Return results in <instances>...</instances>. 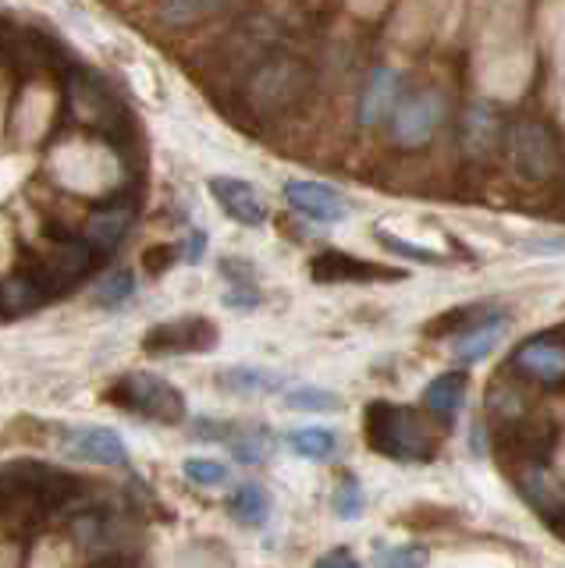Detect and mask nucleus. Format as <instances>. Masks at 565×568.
Returning <instances> with one entry per match:
<instances>
[{
    "mask_svg": "<svg viewBox=\"0 0 565 568\" xmlns=\"http://www.w3.org/2000/svg\"><path fill=\"white\" fill-rule=\"evenodd\" d=\"M47 288L32 277L26 266L22 271H8L4 274V288H0V302H4V316L14 320V316H26L32 310H40L47 302Z\"/></svg>",
    "mask_w": 565,
    "mask_h": 568,
    "instance_id": "nucleus-20",
    "label": "nucleus"
},
{
    "mask_svg": "<svg viewBox=\"0 0 565 568\" xmlns=\"http://www.w3.org/2000/svg\"><path fill=\"white\" fill-rule=\"evenodd\" d=\"M93 568H135L132 561H118V565H93Z\"/></svg>",
    "mask_w": 565,
    "mask_h": 568,
    "instance_id": "nucleus-40",
    "label": "nucleus"
},
{
    "mask_svg": "<svg viewBox=\"0 0 565 568\" xmlns=\"http://www.w3.org/2000/svg\"><path fill=\"white\" fill-rule=\"evenodd\" d=\"M313 568H360V561L352 558L349 550H331V555H324Z\"/></svg>",
    "mask_w": 565,
    "mask_h": 568,
    "instance_id": "nucleus-37",
    "label": "nucleus"
},
{
    "mask_svg": "<svg viewBox=\"0 0 565 568\" xmlns=\"http://www.w3.org/2000/svg\"><path fill=\"white\" fill-rule=\"evenodd\" d=\"M93 260L97 253L85 239H50L26 271L43 284L47 295H61L93 271Z\"/></svg>",
    "mask_w": 565,
    "mask_h": 568,
    "instance_id": "nucleus-5",
    "label": "nucleus"
},
{
    "mask_svg": "<svg viewBox=\"0 0 565 568\" xmlns=\"http://www.w3.org/2000/svg\"><path fill=\"white\" fill-rule=\"evenodd\" d=\"M484 402H487V416L498 423V430H508V426H516L526 416H534V405H529L523 377H516V373H512V377L498 373V377L491 381Z\"/></svg>",
    "mask_w": 565,
    "mask_h": 568,
    "instance_id": "nucleus-19",
    "label": "nucleus"
},
{
    "mask_svg": "<svg viewBox=\"0 0 565 568\" xmlns=\"http://www.w3.org/2000/svg\"><path fill=\"white\" fill-rule=\"evenodd\" d=\"M285 405L292 413H339L342 398L324 387H295L285 395Z\"/></svg>",
    "mask_w": 565,
    "mask_h": 568,
    "instance_id": "nucleus-28",
    "label": "nucleus"
},
{
    "mask_svg": "<svg viewBox=\"0 0 565 568\" xmlns=\"http://www.w3.org/2000/svg\"><path fill=\"white\" fill-rule=\"evenodd\" d=\"M228 511L242 526H263L271 515V494L260 484H239L232 497H228Z\"/></svg>",
    "mask_w": 565,
    "mask_h": 568,
    "instance_id": "nucleus-23",
    "label": "nucleus"
},
{
    "mask_svg": "<svg viewBox=\"0 0 565 568\" xmlns=\"http://www.w3.org/2000/svg\"><path fill=\"white\" fill-rule=\"evenodd\" d=\"M427 561H431L427 547L405 544V547H384V550H377L374 568H427Z\"/></svg>",
    "mask_w": 565,
    "mask_h": 568,
    "instance_id": "nucleus-30",
    "label": "nucleus"
},
{
    "mask_svg": "<svg viewBox=\"0 0 565 568\" xmlns=\"http://www.w3.org/2000/svg\"><path fill=\"white\" fill-rule=\"evenodd\" d=\"M72 100H75V111L85 124H93V129L114 135L118 124H125V111L114 103V97L108 93V85L93 75H82L75 85H72Z\"/></svg>",
    "mask_w": 565,
    "mask_h": 568,
    "instance_id": "nucleus-17",
    "label": "nucleus"
},
{
    "mask_svg": "<svg viewBox=\"0 0 565 568\" xmlns=\"http://www.w3.org/2000/svg\"><path fill=\"white\" fill-rule=\"evenodd\" d=\"M402 103V71L395 68H374L360 93V124L377 129L381 121L395 118Z\"/></svg>",
    "mask_w": 565,
    "mask_h": 568,
    "instance_id": "nucleus-13",
    "label": "nucleus"
},
{
    "mask_svg": "<svg viewBox=\"0 0 565 568\" xmlns=\"http://www.w3.org/2000/svg\"><path fill=\"white\" fill-rule=\"evenodd\" d=\"M221 8H224V0H161L157 18L171 29H185V26L203 22L210 14H218Z\"/></svg>",
    "mask_w": 565,
    "mask_h": 568,
    "instance_id": "nucleus-24",
    "label": "nucleus"
},
{
    "mask_svg": "<svg viewBox=\"0 0 565 568\" xmlns=\"http://www.w3.org/2000/svg\"><path fill=\"white\" fill-rule=\"evenodd\" d=\"M210 195H214L218 206L235 224L260 227L268 221V203H263V195L250 182H242V178H210Z\"/></svg>",
    "mask_w": 565,
    "mask_h": 568,
    "instance_id": "nucleus-15",
    "label": "nucleus"
},
{
    "mask_svg": "<svg viewBox=\"0 0 565 568\" xmlns=\"http://www.w3.org/2000/svg\"><path fill=\"white\" fill-rule=\"evenodd\" d=\"M466 405V377L463 373H441V377H434L427 384V390H423V408H427L431 416L437 419H455L458 408Z\"/></svg>",
    "mask_w": 565,
    "mask_h": 568,
    "instance_id": "nucleus-21",
    "label": "nucleus"
},
{
    "mask_svg": "<svg viewBox=\"0 0 565 568\" xmlns=\"http://www.w3.org/2000/svg\"><path fill=\"white\" fill-rule=\"evenodd\" d=\"M135 221V206L132 203H108L97 206L82 224V239L93 245L97 256H111L114 248L125 242L129 227Z\"/></svg>",
    "mask_w": 565,
    "mask_h": 568,
    "instance_id": "nucleus-16",
    "label": "nucleus"
},
{
    "mask_svg": "<svg viewBox=\"0 0 565 568\" xmlns=\"http://www.w3.org/2000/svg\"><path fill=\"white\" fill-rule=\"evenodd\" d=\"M508 331V316L502 310H484L476 320H470V327L455 337V359L458 363H481L484 355H491V348H498V342Z\"/></svg>",
    "mask_w": 565,
    "mask_h": 568,
    "instance_id": "nucleus-18",
    "label": "nucleus"
},
{
    "mask_svg": "<svg viewBox=\"0 0 565 568\" xmlns=\"http://www.w3.org/2000/svg\"><path fill=\"white\" fill-rule=\"evenodd\" d=\"M562 337H565V331H562Z\"/></svg>",
    "mask_w": 565,
    "mask_h": 568,
    "instance_id": "nucleus-41",
    "label": "nucleus"
},
{
    "mask_svg": "<svg viewBox=\"0 0 565 568\" xmlns=\"http://www.w3.org/2000/svg\"><path fill=\"white\" fill-rule=\"evenodd\" d=\"M68 537L82 550L93 565H118V561H132L135 555V523L129 515H108L100 508H85L75 511L68 519Z\"/></svg>",
    "mask_w": 565,
    "mask_h": 568,
    "instance_id": "nucleus-3",
    "label": "nucleus"
},
{
    "mask_svg": "<svg viewBox=\"0 0 565 568\" xmlns=\"http://www.w3.org/2000/svg\"><path fill=\"white\" fill-rule=\"evenodd\" d=\"M285 200L299 217L316 221V224H339V221H349V213H352V203L339 189H331L324 182H310V178H295V182H289Z\"/></svg>",
    "mask_w": 565,
    "mask_h": 568,
    "instance_id": "nucleus-11",
    "label": "nucleus"
},
{
    "mask_svg": "<svg viewBox=\"0 0 565 568\" xmlns=\"http://www.w3.org/2000/svg\"><path fill=\"white\" fill-rule=\"evenodd\" d=\"M512 484H516L519 497L544 523H565V479L547 469L544 462H519V466H512Z\"/></svg>",
    "mask_w": 565,
    "mask_h": 568,
    "instance_id": "nucleus-9",
    "label": "nucleus"
},
{
    "mask_svg": "<svg viewBox=\"0 0 565 568\" xmlns=\"http://www.w3.org/2000/svg\"><path fill=\"white\" fill-rule=\"evenodd\" d=\"M484 434H487V426H484V423H476V426H473V452H487V437H484Z\"/></svg>",
    "mask_w": 565,
    "mask_h": 568,
    "instance_id": "nucleus-39",
    "label": "nucleus"
},
{
    "mask_svg": "<svg viewBox=\"0 0 565 568\" xmlns=\"http://www.w3.org/2000/svg\"><path fill=\"white\" fill-rule=\"evenodd\" d=\"M384 248H392V253L405 256V260H420V263H445V256L434 253V248H423V245H410V242H402V239H392V235H377Z\"/></svg>",
    "mask_w": 565,
    "mask_h": 568,
    "instance_id": "nucleus-33",
    "label": "nucleus"
},
{
    "mask_svg": "<svg viewBox=\"0 0 565 568\" xmlns=\"http://www.w3.org/2000/svg\"><path fill=\"white\" fill-rule=\"evenodd\" d=\"M289 448L310 462H321L339 452V437H334L327 426H299V430L289 434Z\"/></svg>",
    "mask_w": 565,
    "mask_h": 568,
    "instance_id": "nucleus-25",
    "label": "nucleus"
},
{
    "mask_svg": "<svg viewBox=\"0 0 565 568\" xmlns=\"http://www.w3.org/2000/svg\"><path fill=\"white\" fill-rule=\"evenodd\" d=\"M363 505H366V494L360 487V479L342 476L339 487H334V511H339V519H360Z\"/></svg>",
    "mask_w": 565,
    "mask_h": 568,
    "instance_id": "nucleus-31",
    "label": "nucleus"
},
{
    "mask_svg": "<svg viewBox=\"0 0 565 568\" xmlns=\"http://www.w3.org/2000/svg\"><path fill=\"white\" fill-rule=\"evenodd\" d=\"M206 253V231H189V239L182 245V260L185 263H200Z\"/></svg>",
    "mask_w": 565,
    "mask_h": 568,
    "instance_id": "nucleus-34",
    "label": "nucleus"
},
{
    "mask_svg": "<svg viewBox=\"0 0 565 568\" xmlns=\"http://www.w3.org/2000/svg\"><path fill=\"white\" fill-rule=\"evenodd\" d=\"M64 455L79 462H97V466H125L129 462L125 440L108 426H79V430L68 434Z\"/></svg>",
    "mask_w": 565,
    "mask_h": 568,
    "instance_id": "nucleus-14",
    "label": "nucleus"
},
{
    "mask_svg": "<svg viewBox=\"0 0 565 568\" xmlns=\"http://www.w3.org/2000/svg\"><path fill=\"white\" fill-rule=\"evenodd\" d=\"M132 292H135V277H132V271H125V266H118V271L103 274V277L97 281L93 298L100 302V306H111V310H114V306H121V302H129Z\"/></svg>",
    "mask_w": 565,
    "mask_h": 568,
    "instance_id": "nucleus-29",
    "label": "nucleus"
},
{
    "mask_svg": "<svg viewBox=\"0 0 565 568\" xmlns=\"http://www.w3.org/2000/svg\"><path fill=\"white\" fill-rule=\"evenodd\" d=\"M218 342V327L210 324L206 316H182V320H168V324H157L147 337L143 348L161 355V352H206Z\"/></svg>",
    "mask_w": 565,
    "mask_h": 568,
    "instance_id": "nucleus-12",
    "label": "nucleus"
},
{
    "mask_svg": "<svg viewBox=\"0 0 565 568\" xmlns=\"http://www.w3.org/2000/svg\"><path fill=\"white\" fill-rule=\"evenodd\" d=\"M310 274L313 281H321V284H334V281H366V277H387L381 271H374L370 263L356 260V256H349V253H321L313 263H310Z\"/></svg>",
    "mask_w": 565,
    "mask_h": 568,
    "instance_id": "nucleus-22",
    "label": "nucleus"
},
{
    "mask_svg": "<svg viewBox=\"0 0 565 568\" xmlns=\"http://www.w3.org/2000/svg\"><path fill=\"white\" fill-rule=\"evenodd\" d=\"M448 100L437 89H420V93L405 97L398 103V111L392 118V139L402 150H420L437 135V129L445 124Z\"/></svg>",
    "mask_w": 565,
    "mask_h": 568,
    "instance_id": "nucleus-7",
    "label": "nucleus"
},
{
    "mask_svg": "<svg viewBox=\"0 0 565 568\" xmlns=\"http://www.w3.org/2000/svg\"><path fill=\"white\" fill-rule=\"evenodd\" d=\"M224 302H228V306L250 310V306H256V302H260V295L253 292V284H235V288L224 295Z\"/></svg>",
    "mask_w": 565,
    "mask_h": 568,
    "instance_id": "nucleus-35",
    "label": "nucleus"
},
{
    "mask_svg": "<svg viewBox=\"0 0 565 568\" xmlns=\"http://www.w3.org/2000/svg\"><path fill=\"white\" fill-rule=\"evenodd\" d=\"M174 253H182V248H171V245H157L147 253V271L150 274H161L164 271V263H171Z\"/></svg>",
    "mask_w": 565,
    "mask_h": 568,
    "instance_id": "nucleus-36",
    "label": "nucleus"
},
{
    "mask_svg": "<svg viewBox=\"0 0 565 568\" xmlns=\"http://www.w3.org/2000/svg\"><path fill=\"white\" fill-rule=\"evenodd\" d=\"M508 369L537 387H562L565 384V337L537 334L512 352Z\"/></svg>",
    "mask_w": 565,
    "mask_h": 568,
    "instance_id": "nucleus-8",
    "label": "nucleus"
},
{
    "mask_svg": "<svg viewBox=\"0 0 565 568\" xmlns=\"http://www.w3.org/2000/svg\"><path fill=\"white\" fill-rule=\"evenodd\" d=\"M505 156L512 174L526 185H547L562 171V142L547 121H512L505 135Z\"/></svg>",
    "mask_w": 565,
    "mask_h": 568,
    "instance_id": "nucleus-2",
    "label": "nucleus"
},
{
    "mask_svg": "<svg viewBox=\"0 0 565 568\" xmlns=\"http://www.w3.org/2000/svg\"><path fill=\"white\" fill-rule=\"evenodd\" d=\"M313 75L306 64H299L295 58H271L263 61L250 85H245V100L256 114L263 118H274V114H285L292 106L306 97Z\"/></svg>",
    "mask_w": 565,
    "mask_h": 568,
    "instance_id": "nucleus-4",
    "label": "nucleus"
},
{
    "mask_svg": "<svg viewBox=\"0 0 565 568\" xmlns=\"http://www.w3.org/2000/svg\"><path fill=\"white\" fill-rule=\"evenodd\" d=\"M363 430L370 448L398 462H431L441 448V434L427 408L420 413L410 405L370 402L363 413Z\"/></svg>",
    "mask_w": 565,
    "mask_h": 568,
    "instance_id": "nucleus-1",
    "label": "nucleus"
},
{
    "mask_svg": "<svg viewBox=\"0 0 565 568\" xmlns=\"http://www.w3.org/2000/svg\"><path fill=\"white\" fill-rule=\"evenodd\" d=\"M185 476L192 479V484L218 487L228 479V466H224V462H214V458H189L185 462Z\"/></svg>",
    "mask_w": 565,
    "mask_h": 568,
    "instance_id": "nucleus-32",
    "label": "nucleus"
},
{
    "mask_svg": "<svg viewBox=\"0 0 565 568\" xmlns=\"http://www.w3.org/2000/svg\"><path fill=\"white\" fill-rule=\"evenodd\" d=\"M221 274H228V277H235L239 284H245V281H253V271L245 266L242 260H224L221 263Z\"/></svg>",
    "mask_w": 565,
    "mask_h": 568,
    "instance_id": "nucleus-38",
    "label": "nucleus"
},
{
    "mask_svg": "<svg viewBox=\"0 0 565 568\" xmlns=\"http://www.w3.org/2000/svg\"><path fill=\"white\" fill-rule=\"evenodd\" d=\"M508 124L498 118L491 103H470L463 121H458V146H463L466 160L473 164H487V160L505 150Z\"/></svg>",
    "mask_w": 565,
    "mask_h": 568,
    "instance_id": "nucleus-10",
    "label": "nucleus"
},
{
    "mask_svg": "<svg viewBox=\"0 0 565 568\" xmlns=\"http://www.w3.org/2000/svg\"><path fill=\"white\" fill-rule=\"evenodd\" d=\"M232 455L242 466H263L271 455H274V437L271 430H263V426H250V430H242L232 437Z\"/></svg>",
    "mask_w": 565,
    "mask_h": 568,
    "instance_id": "nucleus-27",
    "label": "nucleus"
},
{
    "mask_svg": "<svg viewBox=\"0 0 565 568\" xmlns=\"http://www.w3.org/2000/svg\"><path fill=\"white\" fill-rule=\"evenodd\" d=\"M108 398L121 402V408H132V413L147 416L153 423H182L185 419V398L182 390L153 377V373H129L121 377L114 390H108Z\"/></svg>",
    "mask_w": 565,
    "mask_h": 568,
    "instance_id": "nucleus-6",
    "label": "nucleus"
},
{
    "mask_svg": "<svg viewBox=\"0 0 565 568\" xmlns=\"http://www.w3.org/2000/svg\"><path fill=\"white\" fill-rule=\"evenodd\" d=\"M221 387L239 390V395H268V390L281 387V377L271 369H260V366H235V369L221 373Z\"/></svg>",
    "mask_w": 565,
    "mask_h": 568,
    "instance_id": "nucleus-26",
    "label": "nucleus"
}]
</instances>
